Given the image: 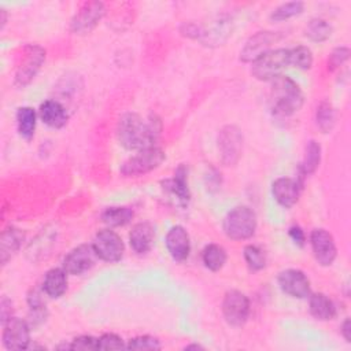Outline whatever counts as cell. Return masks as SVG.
Returning a JSON list of instances; mask_svg holds the SVG:
<instances>
[{
    "label": "cell",
    "instance_id": "obj_1",
    "mask_svg": "<svg viewBox=\"0 0 351 351\" xmlns=\"http://www.w3.org/2000/svg\"><path fill=\"white\" fill-rule=\"evenodd\" d=\"M160 132V122L156 117L151 115L147 119L134 112L123 114L118 122V140L128 148L141 151L154 147L155 140Z\"/></svg>",
    "mask_w": 351,
    "mask_h": 351
},
{
    "label": "cell",
    "instance_id": "obj_2",
    "mask_svg": "<svg viewBox=\"0 0 351 351\" xmlns=\"http://www.w3.org/2000/svg\"><path fill=\"white\" fill-rule=\"evenodd\" d=\"M270 101L273 111L282 117H289L303 106V92L289 77L281 74L270 81Z\"/></svg>",
    "mask_w": 351,
    "mask_h": 351
},
{
    "label": "cell",
    "instance_id": "obj_3",
    "mask_svg": "<svg viewBox=\"0 0 351 351\" xmlns=\"http://www.w3.org/2000/svg\"><path fill=\"white\" fill-rule=\"evenodd\" d=\"M289 66V49H270L252 62L251 73L259 81H271Z\"/></svg>",
    "mask_w": 351,
    "mask_h": 351
},
{
    "label": "cell",
    "instance_id": "obj_4",
    "mask_svg": "<svg viewBox=\"0 0 351 351\" xmlns=\"http://www.w3.org/2000/svg\"><path fill=\"white\" fill-rule=\"evenodd\" d=\"M256 229V215L247 206H237L223 219V230L233 240L250 239Z\"/></svg>",
    "mask_w": 351,
    "mask_h": 351
},
{
    "label": "cell",
    "instance_id": "obj_5",
    "mask_svg": "<svg viewBox=\"0 0 351 351\" xmlns=\"http://www.w3.org/2000/svg\"><path fill=\"white\" fill-rule=\"evenodd\" d=\"M165 159V152L158 147H149L138 151L121 166L125 177H137L156 169Z\"/></svg>",
    "mask_w": 351,
    "mask_h": 351
},
{
    "label": "cell",
    "instance_id": "obj_6",
    "mask_svg": "<svg viewBox=\"0 0 351 351\" xmlns=\"http://www.w3.org/2000/svg\"><path fill=\"white\" fill-rule=\"evenodd\" d=\"M93 248L97 256L106 262H118L125 252V245L118 233L111 229H103L96 233Z\"/></svg>",
    "mask_w": 351,
    "mask_h": 351
},
{
    "label": "cell",
    "instance_id": "obj_7",
    "mask_svg": "<svg viewBox=\"0 0 351 351\" xmlns=\"http://www.w3.org/2000/svg\"><path fill=\"white\" fill-rule=\"evenodd\" d=\"M222 314L232 326H241L250 315V300L240 291H229L222 300Z\"/></svg>",
    "mask_w": 351,
    "mask_h": 351
},
{
    "label": "cell",
    "instance_id": "obj_8",
    "mask_svg": "<svg viewBox=\"0 0 351 351\" xmlns=\"http://www.w3.org/2000/svg\"><path fill=\"white\" fill-rule=\"evenodd\" d=\"M97 258L93 244H81L64 256L63 269L67 274L78 276L93 267Z\"/></svg>",
    "mask_w": 351,
    "mask_h": 351
},
{
    "label": "cell",
    "instance_id": "obj_9",
    "mask_svg": "<svg viewBox=\"0 0 351 351\" xmlns=\"http://www.w3.org/2000/svg\"><path fill=\"white\" fill-rule=\"evenodd\" d=\"M3 329V346L7 350H25L30 343V325L16 317H11Z\"/></svg>",
    "mask_w": 351,
    "mask_h": 351
},
{
    "label": "cell",
    "instance_id": "obj_10",
    "mask_svg": "<svg viewBox=\"0 0 351 351\" xmlns=\"http://www.w3.org/2000/svg\"><path fill=\"white\" fill-rule=\"evenodd\" d=\"M106 10L100 1L85 3L71 21V30L77 34L89 33L103 18Z\"/></svg>",
    "mask_w": 351,
    "mask_h": 351
},
{
    "label": "cell",
    "instance_id": "obj_11",
    "mask_svg": "<svg viewBox=\"0 0 351 351\" xmlns=\"http://www.w3.org/2000/svg\"><path fill=\"white\" fill-rule=\"evenodd\" d=\"M44 59H45V51L41 47L29 45L25 51V58L15 74L16 85L19 86L27 85L40 70Z\"/></svg>",
    "mask_w": 351,
    "mask_h": 351
},
{
    "label": "cell",
    "instance_id": "obj_12",
    "mask_svg": "<svg viewBox=\"0 0 351 351\" xmlns=\"http://www.w3.org/2000/svg\"><path fill=\"white\" fill-rule=\"evenodd\" d=\"M311 250L317 262L322 266H329L333 263L337 255L336 244L332 234L325 229H314L310 236Z\"/></svg>",
    "mask_w": 351,
    "mask_h": 351
},
{
    "label": "cell",
    "instance_id": "obj_13",
    "mask_svg": "<svg viewBox=\"0 0 351 351\" xmlns=\"http://www.w3.org/2000/svg\"><path fill=\"white\" fill-rule=\"evenodd\" d=\"M278 285L287 295L304 299L310 295V281L306 274L298 269H287L278 274Z\"/></svg>",
    "mask_w": 351,
    "mask_h": 351
},
{
    "label": "cell",
    "instance_id": "obj_14",
    "mask_svg": "<svg viewBox=\"0 0 351 351\" xmlns=\"http://www.w3.org/2000/svg\"><path fill=\"white\" fill-rule=\"evenodd\" d=\"M278 32H258L254 34L244 45V48L240 52V59L243 62H254L267 51H270V47L280 40Z\"/></svg>",
    "mask_w": 351,
    "mask_h": 351
},
{
    "label": "cell",
    "instance_id": "obj_15",
    "mask_svg": "<svg viewBox=\"0 0 351 351\" xmlns=\"http://www.w3.org/2000/svg\"><path fill=\"white\" fill-rule=\"evenodd\" d=\"M243 145V137L236 126H226L221 130L218 138V147L221 151L222 160L226 165L237 162Z\"/></svg>",
    "mask_w": 351,
    "mask_h": 351
},
{
    "label": "cell",
    "instance_id": "obj_16",
    "mask_svg": "<svg viewBox=\"0 0 351 351\" xmlns=\"http://www.w3.org/2000/svg\"><path fill=\"white\" fill-rule=\"evenodd\" d=\"M166 248L170 254V256L177 262H184L191 252V240L188 232L180 226L176 225L170 228V230L166 234Z\"/></svg>",
    "mask_w": 351,
    "mask_h": 351
},
{
    "label": "cell",
    "instance_id": "obj_17",
    "mask_svg": "<svg viewBox=\"0 0 351 351\" xmlns=\"http://www.w3.org/2000/svg\"><path fill=\"white\" fill-rule=\"evenodd\" d=\"M274 199L282 207H292L300 195V184L298 180L289 177H280L271 185Z\"/></svg>",
    "mask_w": 351,
    "mask_h": 351
},
{
    "label": "cell",
    "instance_id": "obj_18",
    "mask_svg": "<svg viewBox=\"0 0 351 351\" xmlns=\"http://www.w3.org/2000/svg\"><path fill=\"white\" fill-rule=\"evenodd\" d=\"M130 247L137 254L148 252L155 243V229L149 222L136 223L129 233Z\"/></svg>",
    "mask_w": 351,
    "mask_h": 351
},
{
    "label": "cell",
    "instance_id": "obj_19",
    "mask_svg": "<svg viewBox=\"0 0 351 351\" xmlns=\"http://www.w3.org/2000/svg\"><path fill=\"white\" fill-rule=\"evenodd\" d=\"M38 115L41 121L49 128L60 129L67 123L66 108L58 100H45L41 103Z\"/></svg>",
    "mask_w": 351,
    "mask_h": 351
},
{
    "label": "cell",
    "instance_id": "obj_20",
    "mask_svg": "<svg viewBox=\"0 0 351 351\" xmlns=\"http://www.w3.org/2000/svg\"><path fill=\"white\" fill-rule=\"evenodd\" d=\"M25 239V233L18 229V228H7L1 233V240H0V256H1V263L5 265L8 259H11L15 252L21 248L22 241Z\"/></svg>",
    "mask_w": 351,
    "mask_h": 351
},
{
    "label": "cell",
    "instance_id": "obj_21",
    "mask_svg": "<svg viewBox=\"0 0 351 351\" xmlns=\"http://www.w3.org/2000/svg\"><path fill=\"white\" fill-rule=\"evenodd\" d=\"M67 289V273L64 269L53 267L47 271L43 281V291L49 298H60Z\"/></svg>",
    "mask_w": 351,
    "mask_h": 351
},
{
    "label": "cell",
    "instance_id": "obj_22",
    "mask_svg": "<svg viewBox=\"0 0 351 351\" xmlns=\"http://www.w3.org/2000/svg\"><path fill=\"white\" fill-rule=\"evenodd\" d=\"M308 298H310L308 299L310 313L314 318L319 321H328L336 315V307L325 293L318 292V293L308 295Z\"/></svg>",
    "mask_w": 351,
    "mask_h": 351
},
{
    "label": "cell",
    "instance_id": "obj_23",
    "mask_svg": "<svg viewBox=\"0 0 351 351\" xmlns=\"http://www.w3.org/2000/svg\"><path fill=\"white\" fill-rule=\"evenodd\" d=\"M202 261L208 270L218 271L226 262V251L219 244H208L202 252Z\"/></svg>",
    "mask_w": 351,
    "mask_h": 351
},
{
    "label": "cell",
    "instance_id": "obj_24",
    "mask_svg": "<svg viewBox=\"0 0 351 351\" xmlns=\"http://www.w3.org/2000/svg\"><path fill=\"white\" fill-rule=\"evenodd\" d=\"M133 215L129 207H108L101 213V221L110 228H117L129 223Z\"/></svg>",
    "mask_w": 351,
    "mask_h": 351
},
{
    "label": "cell",
    "instance_id": "obj_25",
    "mask_svg": "<svg viewBox=\"0 0 351 351\" xmlns=\"http://www.w3.org/2000/svg\"><path fill=\"white\" fill-rule=\"evenodd\" d=\"M169 184V189L170 192L177 196L178 202L181 204H186L189 202V189H188V182H186V171L184 169V166H180L177 170H176V174H174V178L167 181Z\"/></svg>",
    "mask_w": 351,
    "mask_h": 351
},
{
    "label": "cell",
    "instance_id": "obj_26",
    "mask_svg": "<svg viewBox=\"0 0 351 351\" xmlns=\"http://www.w3.org/2000/svg\"><path fill=\"white\" fill-rule=\"evenodd\" d=\"M36 111L32 107H21L16 112L18 132L25 138H32L36 129Z\"/></svg>",
    "mask_w": 351,
    "mask_h": 351
},
{
    "label": "cell",
    "instance_id": "obj_27",
    "mask_svg": "<svg viewBox=\"0 0 351 351\" xmlns=\"http://www.w3.org/2000/svg\"><path fill=\"white\" fill-rule=\"evenodd\" d=\"M319 160H321V147H319V144L317 141L311 140L306 145L304 159H303L302 166H300L302 174L303 176L313 174L317 170V167L319 165Z\"/></svg>",
    "mask_w": 351,
    "mask_h": 351
},
{
    "label": "cell",
    "instance_id": "obj_28",
    "mask_svg": "<svg viewBox=\"0 0 351 351\" xmlns=\"http://www.w3.org/2000/svg\"><path fill=\"white\" fill-rule=\"evenodd\" d=\"M332 34V26L321 18L311 19L306 26V36L313 41H325Z\"/></svg>",
    "mask_w": 351,
    "mask_h": 351
},
{
    "label": "cell",
    "instance_id": "obj_29",
    "mask_svg": "<svg viewBox=\"0 0 351 351\" xmlns=\"http://www.w3.org/2000/svg\"><path fill=\"white\" fill-rule=\"evenodd\" d=\"M289 64L302 69L308 70L313 64V52L310 48L304 45H298L295 48L289 49Z\"/></svg>",
    "mask_w": 351,
    "mask_h": 351
},
{
    "label": "cell",
    "instance_id": "obj_30",
    "mask_svg": "<svg viewBox=\"0 0 351 351\" xmlns=\"http://www.w3.org/2000/svg\"><path fill=\"white\" fill-rule=\"evenodd\" d=\"M317 125L318 128L324 132L328 133L329 130H332L335 121H336V115H335V110L332 107L330 103L328 101H322L318 107H317Z\"/></svg>",
    "mask_w": 351,
    "mask_h": 351
},
{
    "label": "cell",
    "instance_id": "obj_31",
    "mask_svg": "<svg viewBox=\"0 0 351 351\" xmlns=\"http://www.w3.org/2000/svg\"><path fill=\"white\" fill-rule=\"evenodd\" d=\"M304 4L302 1H289V3H284L281 5H278L277 8L273 10V12L270 14V19L274 22H281V21H287L292 16H296L299 14H302Z\"/></svg>",
    "mask_w": 351,
    "mask_h": 351
},
{
    "label": "cell",
    "instance_id": "obj_32",
    "mask_svg": "<svg viewBox=\"0 0 351 351\" xmlns=\"http://www.w3.org/2000/svg\"><path fill=\"white\" fill-rule=\"evenodd\" d=\"M244 259L248 265V267L254 271L262 270L266 266V254L265 251L254 244L245 245L244 248Z\"/></svg>",
    "mask_w": 351,
    "mask_h": 351
},
{
    "label": "cell",
    "instance_id": "obj_33",
    "mask_svg": "<svg viewBox=\"0 0 351 351\" xmlns=\"http://www.w3.org/2000/svg\"><path fill=\"white\" fill-rule=\"evenodd\" d=\"M160 347L162 346H160L159 340L149 335L133 337L126 344V348H129V350H159Z\"/></svg>",
    "mask_w": 351,
    "mask_h": 351
},
{
    "label": "cell",
    "instance_id": "obj_34",
    "mask_svg": "<svg viewBox=\"0 0 351 351\" xmlns=\"http://www.w3.org/2000/svg\"><path fill=\"white\" fill-rule=\"evenodd\" d=\"M70 350H82V351L99 350V339L88 335L75 337L70 344Z\"/></svg>",
    "mask_w": 351,
    "mask_h": 351
},
{
    "label": "cell",
    "instance_id": "obj_35",
    "mask_svg": "<svg viewBox=\"0 0 351 351\" xmlns=\"http://www.w3.org/2000/svg\"><path fill=\"white\" fill-rule=\"evenodd\" d=\"M125 347L122 339L115 333H104L99 337V350H121Z\"/></svg>",
    "mask_w": 351,
    "mask_h": 351
},
{
    "label": "cell",
    "instance_id": "obj_36",
    "mask_svg": "<svg viewBox=\"0 0 351 351\" xmlns=\"http://www.w3.org/2000/svg\"><path fill=\"white\" fill-rule=\"evenodd\" d=\"M350 56V49L346 48V47H339L336 48L332 53H330V58H329V66L330 69H336L339 67L340 64H343Z\"/></svg>",
    "mask_w": 351,
    "mask_h": 351
},
{
    "label": "cell",
    "instance_id": "obj_37",
    "mask_svg": "<svg viewBox=\"0 0 351 351\" xmlns=\"http://www.w3.org/2000/svg\"><path fill=\"white\" fill-rule=\"evenodd\" d=\"M12 303L10 299H7L5 296H3L1 302H0V317H1V324H5L12 315Z\"/></svg>",
    "mask_w": 351,
    "mask_h": 351
},
{
    "label": "cell",
    "instance_id": "obj_38",
    "mask_svg": "<svg viewBox=\"0 0 351 351\" xmlns=\"http://www.w3.org/2000/svg\"><path fill=\"white\" fill-rule=\"evenodd\" d=\"M289 236L291 239L295 241V244H298L299 247H303L304 243H306V236H304V232L302 230V228L293 225L289 228Z\"/></svg>",
    "mask_w": 351,
    "mask_h": 351
},
{
    "label": "cell",
    "instance_id": "obj_39",
    "mask_svg": "<svg viewBox=\"0 0 351 351\" xmlns=\"http://www.w3.org/2000/svg\"><path fill=\"white\" fill-rule=\"evenodd\" d=\"M341 335L346 339V341H351V322L348 318H346L341 325Z\"/></svg>",
    "mask_w": 351,
    "mask_h": 351
},
{
    "label": "cell",
    "instance_id": "obj_40",
    "mask_svg": "<svg viewBox=\"0 0 351 351\" xmlns=\"http://www.w3.org/2000/svg\"><path fill=\"white\" fill-rule=\"evenodd\" d=\"M199 348L202 350L203 347H202L200 344H189V346H186V347H185V350H199Z\"/></svg>",
    "mask_w": 351,
    "mask_h": 351
},
{
    "label": "cell",
    "instance_id": "obj_41",
    "mask_svg": "<svg viewBox=\"0 0 351 351\" xmlns=\"http://www.w3.org/2000/svg\"><path fill=\"white\" fill-rule=\"evenodd\" d=\"M5 25V10H1V27Z\"/></svg>",
    "mask_w": 351,
    "mask_h": 351
}]
</instances>
